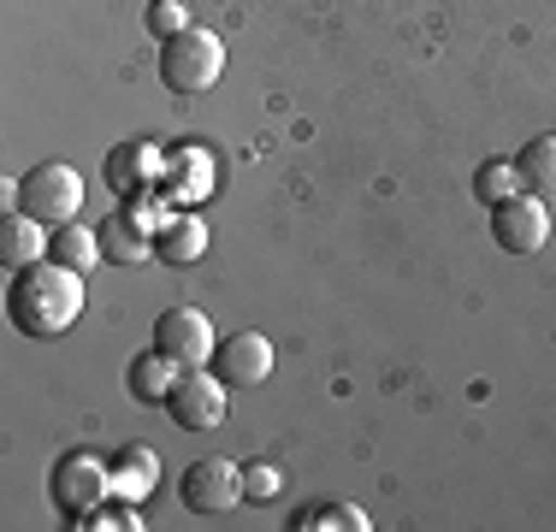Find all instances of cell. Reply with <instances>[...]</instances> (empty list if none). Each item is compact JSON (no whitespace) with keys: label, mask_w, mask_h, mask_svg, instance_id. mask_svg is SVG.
Returning <instances> with one entry per match:
<instances>
[{"label":"cell","mask_w":556,"mask_h":532,"mask_svg":"<svg viewBox=\"0 0 556 532\" xmlns=\"http://www.w3.org/2000/svg\"><path fill=\"white\" fill-rule=\"evenodd\" d=\"M84 296H89V278L72 273V266H60L54 255H42V261L12 273L7 319L24 338H60V331H72L77 319H84Z\"/></svg>","instance_id":"1"},{"label":"cell","mask_w":556,"mask_h":532,"mask_svg":"<svg viewBox=\"0 0 556 532\" xmlns=\"http://www.w3.org/2000/svg\"><path fill=\"white\" fill-rule=\"evenodd\" d=\"M7 207H24L30 219H42L48 231L54 225H72L77 213H84V172L77 166H65V160H36L30 172H24L18 183H7Z\"/></svg>","instance_id":"2"},{"label":"cell","mask_w":556,"mask_h":532,"mask_svg":"<svg viewBox=\"0 0 556 532\" xmlns=\"http://www.w3.org/2000/svg\"><path fill=\"white\" fill-rule=\"evenodd\" d=\"M225 77V42L214 30H184L172 36V42H161V84L172 89V96H207Z\"/></svg>","instance_id":"3"},{"label":"cell","mask_w":556,"mask_h":532,"mask_svg":"<svg viewBox=\"0 0 556 532\" xmlns=\"http://www.w3.org/2000/svg\"><path fill=\"white\" fill-rule=\"evenodd\" d=\"M48 497H54V509L65 515V527H84L89 515L113 497V468L101 456H89V449H72V456H60L54 473H48Z\"/></svg>","instance_id":"4"},{"label":"cell","mask_w":556,"mask_h":532,"mask_svg":"<svg viewBox=\"0 0 556 532\" xmlns=\"http://www.w3.org/2000/svg\"><path fill=\"white\" fill-rule=\"evenodd\" d=\"M166 415L178 420L184 432H214V426H225V415H231V384L207 367L178 372V384H172V396H166Z\"/></svg>","instance_id":"5"},{"label":"cell","mask_w":556,"mask_h":532,"mask_svg":"<svg viewBox=\"0 0 556 532\" xmlns=\"http://www.w3.org/2000/svg\"><path fill=\"white\" fill-rule=\"evenodd\" d=\"M178 497H184L190 515H231L237 503H243V468L225 461V456H202V461L184 468Z\"/></svg>","instance_id":"6"},{"label":"cell","mask_w":556,"mask_h":532,"mask_svg":"<svg viewBox=\"0 0 556 532\" xmlns=\"http://www.w3.org/2000/svg\"><path fill=\"white\" fill-rule=\"evenodd\" d=\"M154 350L166 355V362H178L184 372L190 367H207L219 355V338H214V319L202 308H166L154 319Z\"/></svg>","instance_id":"7"},{"label":"cell","mask_w":556,"mask_h":532,"mask_svg":"<svg viewBox=\"0 0 556 532\" xmlns=\"http://www.w3.org/2000/svg\"><path fill=\"white\" fill-rule=\"evenodd\" d=\"M492 237L509 249V255H539V249L551 243V207H545V195L521 190L515 202L492 207Z\"/></svg>","instance_id":"8"},{"label":"cell","mask_w":556,"mask_h":532,"mask_svg":"<svg viewBox=\"0 0 556 532\" xmlns=\"http://www.w3.org/2000/svg\"><path fill=\"white\" fill-rule=\"evenodd\" d=\"M214 372L231 391H255V384L273 379V338L267 331H231L214 355Z\"/></svg>","instance_id":"9"},{"label":"cell","mask_w":556,"mask_h":532,"mask_svg":"<svg viewBox=\"0 0 556 532\" xmlns=\"http://www.w3.org/2000/svg\"><path fill=\"white\" fill-rule=\"evenodd\" d=\"M161 172H166V154L154 149V142H118V149L108 154V190L118 195H161Z\"/></svg>","instance_id":"10"},{"label":"cell","mask_w":556,"mask_h":532,"mask_svg":"<svg viewBox=\"0 0 556 532\" xmlns=\"http://www.w3.org/2000/svg\"><path fill=\"white\" fill-rule=\"evenodd\" d=\"M161 195L178 207H195L214 195V154L207 149H178L166 154V172H161Z\"/></svg>","instance_id":"11"},{"label":"cell","mask_w":556,"mask_h":532,"mask_svg":"<svg viewBox=\"0 0 556 532\" xmlns=\"http://www.w3.org/2000/svg\"><path fill=\"white\" fill-rule=\"evenodd\" d=\"M48 225L42 219H30L24 207H7L0 213V266L7 273H18V266H30V261H42L48 255Z\"/></svg>","instance_id":"12"},{"label":"cell","mask_w":556,"mask_h":532,"mask_svg":"<svg viewBox=\"0 0 556 532\" xmlns=\"http://www.w3.org/2000/svg\"><path fill=\"white\" fill-rule=\"evenodd\" d=\"M108 468H113V497H125V503H142L161 485V456H154L149 444H125Z\"/></svg>","instance_id":"13"},{"label":"cell","mask_w":556,"mask_h":532,"mask_svg":"<svg viewBox=\"0 0 556 532\" xmlns=\"http://www.w3.org/2000/svg\"><path fill=\"white\" fill-rule=\"evenodd\" d=\"M154 255L166 266H195L207 255V225L195 213H166V225L154 231Z\"/></svg>","instance_id":"14"},{"label":"cell","mask_w":556,"mask_h":532,"mask_svg":"<svg viewBox=\"0 0 556 532\" xmlns=\"http://www.w3.org/2000/svg\"><path fill=\"white\" fill-rule=\"evenodd\" d=\"M48 255H54L60 266H72V273L89 278L101 261H108V249H101V231H96V225L72 219V225H54V237H48Z\"/></svg>","instance_id":"15"},{"label":"cell","mask_w":556,"mask_h":532,"mask_svg":"<svg viewBox=\"0 0 556 532\" xmlns=\"http://www.w3.org/2000/svg\"><path fill=\"white\" fill-rule=\"evenodd\" d=\"M178 362H166L161 350H149V355H130V367H125V384H130V396L137 403H161L166 408V396H172V384H178Z\"/></svg>","instance_id":"16"},{"label":"cell","mask_w":556,"mask_h":532,"mask_svg":"<svg viewBox=\"0 0 556 532\" xmlns=\"http://www.w3.org/2000/svg\"><path fill=\"white\" fill-rule=\"evenodd\" d=\"M367 509L355 503H308V509L290 515V532H367Z\"/></svg>","instance_id":"17"},{"label":"cell","mask_w":556,"mask_h":532,"mask_svg":"<svg viewBox=\"0 0 556 532\" xmlns=\"http://www.w3.org/2000/svg\"><path fill=\"white\" fill-rule=\"evenodd\" d=\"M515 172L533 195H556V130L551 137H533L521 154H515Z\"/></svg>","instance_id":"18"},{"label":"cell","mask_w":556,"mask_h":532,"mask_svg":"<svg viewBox=\"0 0 556 532\" xmlns=\"http://www.w3.org/2000/svg\"><path fill=\"white\" fill-rule=\"evenodd\" d=\"M527 183H521V172L509 166V160H485L480 172H473V195H480L485 207H503V202H515Z\"/></svg>","instance_id":"19"},{"label":"cell","mask_w":556,"mask_h":532,"mask_svg":"<svg viewBox=\"0 0 556 532\" xmlns=\"http://www.w3.org/2000/svg\"><path fill=\"white\" fill-rule=\"evenodd\" d=\"M285 491V468L278 461H249L243 468V503H273Z\"/></svg>","instance_id":"20"},{"label":"cell","mask_w":556,"mask_h":532,"mask_svg":"<svg viewBox=\"0 0 556 532\" xmlns=\"http://www.w3.org/2000/svg\"><path fill=\"white\" fill-rule=\"evenodd\" d=\"M142 527H149V521H142L137 503H125V497H118V503H101V509L84 521V532H142Z\"/></svg>","instance_id":"21"},{"label":"cell","mask_w":556,"mask_h":532,"mask_svg":"<svg viewBox=\"0 0 556 532\" xmlns=\"http://www.w3.org/2000/svg\"><path fill=\"white\" fill-rule=\"evenodd\" d=\"M149 30L161 36V42H172V36L190 30V12H184V0H149Z\"/></svg>","instance_id":"22"}]
</instances>
